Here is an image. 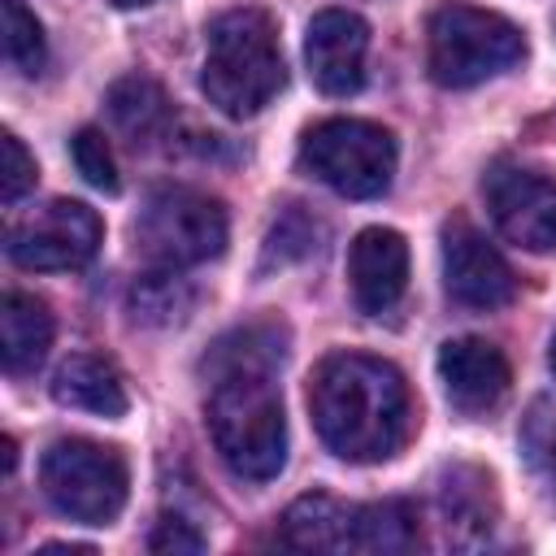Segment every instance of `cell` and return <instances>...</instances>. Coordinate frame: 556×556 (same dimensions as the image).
Here are the masks:
<instances>
[{"label":"cell","mask_w":556,"mask_h":556,"mask_svg":"<svg viewBox=\"0 0 556 556\" xmlns=\"http://www.w3.org/2000/svg\"><path fill=\"white\" fill-rule=\"evenodd\" d=\"M109 117H113V126L130 143H148L156 135H165V126H169V100H165V91L152 78L130 74V78H117L109 87Z\"/></svg>","instance_id":"d6986e66"},{"label":"cell","mask_w":556,"mask_h":556,"mask_svg":"<svg viewBox=\"0 0 556 556\" xmlns=\"http://www.w3.org/2000/svg\"><path fill=\"white\" fill-rule=\"evenodd\" d=\"M148 552H156V556H191V552H204V534L187 517L165 513V517H156V526L148 534Z\"/></svg>","instance_id":"d4e9b609"},{"label":"cell","mask_w":556,"mask_h":556,"mask_svg":"<svg viewBox=\"0 0 556 556\" xmlns=\"http://www.w3.org/2000/svg\"><path fill=\"white\" fill-rule=\"evenodd\" d=\"M0 152H4V165H0V200L4 204H17L35 187V156L22 148V139L13 130H4Z\"/></svg>","instance_id":"cb8c5ba5"},{"label":"cell","mask_w":556,"mask_h":556,"mask_svg":"<svg viewBox=\"0 0 556 556\" xmlns=\"http://www.w3.org/2000/svg\"><path fill=\"white\" fill-rule=\"evenodd\" d=\"M109 4H117V9H135V4H152V0H109Z\"/></svg>","instance_id":"83f0119b"},{"label":"cell","mask_w":556,"mask_h":556,"mask_svg":"<svg viewBox=\"0 0 556 556\" xmlns=\"http://www.w3.org/2000/svg\"><path fill=\"white\" fill-rule=\"evenodd\" d=\"M70 152H74V165H78V174L96 187V191H117L122 187V178H117V165H113V152H109V139L100 135V130H91V126H83L78 135H74V143H70Z\"/></svg>","instance_id":"603a6c76"},{"label":"cell","mask_w":556,"mask_h":556,"mask_svg":"<svg viewBox=\"0 0 556 556\" xmlns=\"http://www.w3.org/2000/svg\"><path fill=\"white\" fill-rule=\"evenodd\" d=\"M352 521L356 504H343L321 491L300 495L278 521V543L295 552H352Z\"/></svg>","instance_id":"9a60e30c"},{"label":"cell","mask_w":556,"mask_h":556,"mask_svg":"<svg viewBox=\"0 0 556 556\" xmlns=\"http://www.w3.org/2000/svg\"><path fill=\"white\" fill-rule=\"evenodd\" d=\"M195 304V291L187 278H178V269L152 265L143 278H135L130 287V313L143 326H178Z\"/></svg>","instance_id":"44dd1931"},{"label":"cell","mask_w":556,"mask_h":556,"mask_svg":"<svg viewBox=\"0 0 556 556\" xmlns=\"http://www.w3.org/2000/svg\"><path fill=\"white\" fill-rule=\"evenodd\" d=\"M287 348H282V330L278 326H239L230 334H222L208 356H204V374L222 378V374H274L282 365Z\"/></svg>","instance_id":"ac0fdd59"},{"label":"cell","mask_w":556,"mask_h":556,"mask_svg":"<svg viewBox=\"0 0 556 556\" xmlns=\"http://www.w3.org/2000/svg\"><path fill=\"white\" fill-rule=\"evenodd\" d=\"M104 226L83 200H48L9 226V261L22 269H78L96 256Z\"/></svg>","instance_id":"ba28073f"},{"label":"cell","mask_w":556,"mask_h":556,"mask_svg":"<svg viewBox=\"0 0 556 556\" xmlns=\"http://www.w3.org/2000/svg\"><path fill=\"white\" fill-rule=\"evenodd\" d=\"M308 408L321 443L352 460H387L408 434V387L391 361L334 352L308 382Z\"/></svg>","instance_id":"6da1fadb"},{"label":"cell","mask_w":556,"mask_h":556,"mask_svg":"<svg viewBox=\"0 0 556 556\" xmlns=\"http://www.w3.org/2000/svg\"><path fill=\"white\" fill-rule=\"evenodd\" d=\"M369 26L348 9H321L304 35V61L326 96H352L365 83Z\"/></svg>","instance_id":"7c38bea8"},{"label":"cell","mask_w":556,"mask_h":556,"mask_svg":"<svg viewBox=\"0 0 556 556\" xmlns=\"http://www.w3.org/2000/svg\"><path fill=\"white\" fill-rule=\"evenodd\" d=\"M39 486L48 504L78 526H109L130 486L126 456L96 439H56L39 460Z\"/></svg>","instance_id":"5b68a950"},{"label":"cell","mask_w":556,"mask_h":556,"mask_svg":"<svg viewBox=\"0 0 556 556\" xmlns=\"http://www.w3.org/2000/svg\"><path fill=\"white\" fill-rule=\"evenodd\" d=\"M0 13H4V61L17 74H39L43 61H48V43H43L39 17L22 0H0Z\"/></svg>","instance_id":"7402d4cb"},{"label":"cell","mask_w":556,"mask_h":556,"mask_svg":"<svg viewBox=\"0 0 556 556\" xmlns=\"http://www.w3.org/2000/svg\"><path fill=\"white\" fill-rule=\"evenodd\" d=\"M52 400L78 413L96 417H122L126 413V382L113 361L104 356H70L52 374Z\"/></svg>","instance_id":"2e32d148"},{"label":"cell","mask_w":556,"mask_h":556,"mask_svg":"<svg viewBox=\"0 0 556 556\" xmlns=\"http://www.w3.org/2000/svg\"><path fill=\"white\" fill-rule=\"evenodd\" d=\"M417 539V508L408 500L356 504L352 552H413Z\"/></svg>","instance_id":"ffe728a7"},{"label":"cell","mask_w":556,"mask_h":556,"mask_svg":"<svg viewBox=\"0 0 556 556\" xmlns=\"http://www.w3.org/2000/svg\"><path fill=\"white\" fill-rule=\"evenodd\" d=\"M526 447H530V460L539 473H547L556 482V413L552 408H534L530 421H526Z\"/></svg>","instance_id":"484cf974"},{"label":"cell","mask_w":556,"mask_h":556,"mask_svg":"<svg viewBox=\"0 0 556 556\" xmlns=\"http://www.w3.org/2000/svg\"><path fill=\"white\" fill-rule=\"evenodd\" d=\"M348 282H352V300L365 317H382L400 304L404 287H408V243L400 230L387 226H369L352 239L348 252Z\"/></svg>","instance_id":"4fadbf2b"},{"label":"cell","mask_w":556,"mask_h":556,"mask_svg":"<svg viewBox=\"0 0 556 556\" xmlns=\"http://www.w3.org/2000/svg\"><path fill=\"white\" fill-rule=\"evenodd\" d=\"M547 361H552V374H556V339H552V356Z\"/></svg>","instance_id":"f1b7e54d"},{"label":"cell","mask_w":556,"mask_h":556,"mask_svg":"<svg viewBox=\"0 0 556 556\" xmlns=\"http://www.w3.org/2000/svg\"><path fill=\"white\" fill-rule=\"evenodd\" d=\"M300 165L348 200H374L391 187L395 139L378 122L330 117L300 139Z\"/></svg>","instance_id":"52a82bcc"},{"label":"cell","mask_w":556,"mask_h":556,"mask_svg":"<svg viewBox=\"0 0 556 556\" xmlns=\"http://www.w3.org/2000/svg\"><path fill=\"white\" fill-rule=\"evenodd\" d=\"M287 83L274 17L261 9H230L208 22V52L200 87L226 117L261 113Z\"/></svg>","instance_id":"7a4b0ae2"},{"label":"cell","mask_w":556,"mask_h":556,"mask_svg":"<svg viewBox=\"0 0 556 556\" xmlns=\"http://www.w3.org/2000/svg\"><path fill=\"white\" fill-rule=\"evenodd\" d=\"M434 369H439L447 404L465 417H482V413L500 408L504 395H508V382H513V369H508L504 352L486 339H473V334L447 339L439 348Z\"/></svg>","instance_id":"8fae6325"},{"label":"cell","mask_w":556,"mask_h":556,"mask_svg":"<svg viewBox=\"0 0 556 556\" xmlns=\"http://www.w3.org/2000/svg\"><path fill=\"white\" fill-rule=\"evenodd\" d=\"M52 343V313L43 300L26 291H9L0 300V356L9 374H30L48 356Z\"/></svg>","instance_id":"e0dca14e"},{"label":"cell","mask_w":556,"mask_h":556,"mask_svg":"<svg viewBox=\"0 0 556 556\" xmlns=\"http://www.w3.org/2000/svg\"><path fill=\"white\" fill-rule=\"evenodd\" d=\"M208 434L217 456L248 482H265L287 460V417L274 374H222L208 391Z\"/></svg>","instance_id":"3957f363"},{"label":"cell","mask_w":556,"mask_h":556,"mask_svg":"<svg viewBox=\"0 0 556 556\" xmlns=\"http://www.w3.org/2000/svg\"><path fill=\"white\" fill-rule=\"evenodd\" d=\"M439 513L447 526V539L456 547H473L486 543L491 526H495V491L491 478L473 465H452L439 482Z\"/></svg>","instance_id":"5bb4252c"},{"label":"cell","mask_w":556,"mask_h":556,"mask_svg":"<svg viewBox=\"0 0 556 556\" xmlns=\"http://www.w3.org/2000/svg\"><path fill=\"white\" fill-rule=\"evenodd\" d=\"M426 43H430V78L452 91L478 87L526 56V39L508 17L465 0H447L430 13Z\"/></svg>","instance_id":"277c9868"},{"label":"cell","mask_w":556,"mask_h":556,"mask_svg":"<svg viewBox=\"0 0 556 556\" xmlns=\"http://www.w3.org/2000/svg\"><path fill=\"white\" fill-rule=\"evenodd\" d=\"M443 287L456 304L478 308V313L504 308L517 295V278L508 261L469 222L443 226Z\"/></svg>","instance_id":"30bf717a"},{"label":"cell","mask_w":556,"mask_h":556,"mask_svg":"<svg viewBox=\"0 0 556 556\" xmlns=\"http://www.w3.org/2000/svg\"><path fill=\"white\" fill-rule=\"evenodd\" d=\"M486 213L495 230L526 248V252H552L556 248V178L543 169H526L513 161H500L482 178Z\"/></svg>","instance_id":"9c48e42d"},{"label":"cell","mask_w":556,"mask_h":556,"mask_svg":"<svg viewBox=\"0 0 556 556\" xmlns=\"http://www.w3.org/2000/svg\"><path fill=\"white\" fill-rule=\"evenodd\" d=\"M135 248L148 265L187 269L222 256L226 248V208L222 200L195 191V187H161L143 200L135 217Z\"/></svg>","instance_id":"8992f818"},{"label":"cell","mask_w":556,"mask_h":556,"mask_svg":"<svg viewBox=\"0 0 556 556\" xmlns=\"http://www.w3.org/2000/svg\"><path fill=\"white\" fill-rule=\"evenodd\" d=\"M13 465H17V447L13 439H4V473H13Z\"/></svg>","instance_id":"4316f807"}]
</instances>
